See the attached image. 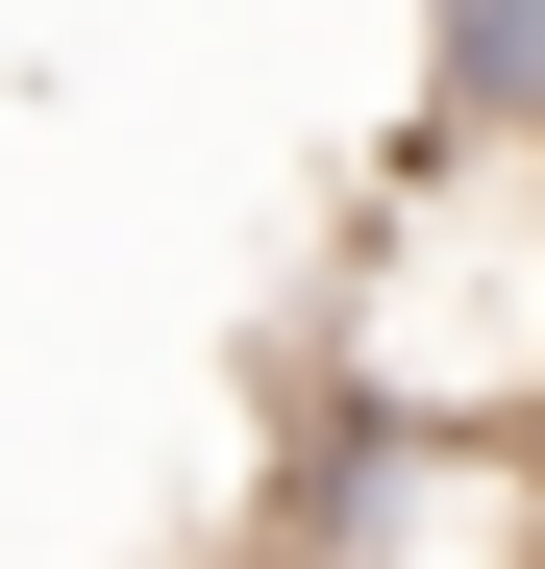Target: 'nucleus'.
I'll list each match as a JSON object with an SVG mask.
<instances>
[{
	"mask_svg": "<svg viewBox=\"0 0 545 569\" xmlns=\"http://www.w3.org/2000/svg\"><path fill=\"white\" fill-rule=\"evenodd\" d=\"M446 100H472V124L545 100V0H446Z\"/></svg>",
	"mask_w": 545,
	"mask_h": 569,
	"instance_id": "f257e3e1",
	"label": "nucleus"
}]
</instances>
